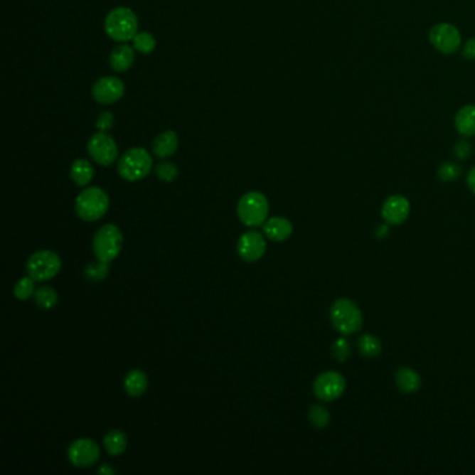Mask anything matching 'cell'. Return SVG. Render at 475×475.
<instances>
[{"label":"cell","mask_w":475,"mask_h":475,"mask_svg":"<svg viewBox=\"0 0 475 475\" xmlns=\"http://www.w3.org/2000/svg\"><path fill=\"white\" fill-rule=\"evenodd\" d=\"M105 31L116 42H129L138 33V17L129 7H116L105 18Z\"/></svg>","instance_id":"6da1fadb"},{"label":"cell","mask_w":475,"mask_h":475,"mask_svg":"<svg viewBox=\"0 0 475 475\" xmlns=\"http://www.w3.org/2000/svg\"><path fill=\"white\" fill-rule=\"evenodd\" d=\"M333 328L343 336L357 333L363 326V312L350 299H338L329 311Z\"/></svg>","instance_id":"7a4b0ae2"},{"label":"cell","mask_w":475,"mask_h":475,"mask_svg":"<svg viewBox=\"0 0 475 475\" xmlns=\"http://www.w3.org/2000/svg\"><path fill=\"white\" fill-rule=\"evenodd\" d=\"M109 209V197L100 187H90L81 191L75 200V213L84 222H97Z\"/></svg>","instance_id":"3957f363"},{"label":"cell","mask_w":475,"mask_h":475,"mask_svg":"<svg viewBox=\"0 0 475 475\" xmlns=\"http://www.w3.org/2000/svg\"><path fill=\"white\" fill-rule=\"evenodd\" d=\"M154 166V159L151 154L141 148L134 146L123 154L119 161V174L127 181H138L146 177Z\"/></svg>","instance_id":"277c9868"},{"label":"cell","mask_w":475,"mask_h":475,"mask_svg":"<svg viewBox=\"0 0 475 475\" xmlns=\"http://www.w3.org/2000/svg\"><path fill=\"white\" fill-rule=\"evenodd\" d=\"M240 220L250 228H257L265 223L269 213L268 198L258 191L244 194L238 205Z\"/></svg>","instance_id":"5b68a950"},{"label":"cell","mask_w":475,"mask_h":475,"mask_svg":"<svg viewBox=\"0 0 475 475\" xmlns=\"http://www.w3.org/2000/svg\"><path fill=\"white\" fill-rule=\"evenodd\" d=\"M122 247H123L122 230L112 223L103 225L97 232L92 241L94 254L103 262H112L113 260H116L122 251Z\"/></svg>","instance_id":"8992f818"},{"label":"cell","mask_w":475,"mask_h":475,"mask_svg":"<svg viewBox=\"0 0 475 475\" xmlns=\"http://www.w3.org/2000/svg\"><path fill=\"white\" fill-rule=\"evenodd\" d=\"M62 269L60 257L50 250L34 252L27 261V272L35 282H46L53 279Z\"/></svg>","instance_id":"52a82bcc"},{"label":"cell","mask_w":475,"mask_h":475,"mask_svg":"<svg viewBox=\"0 0 475 475\" xmlns=\"http://www.w3.org/2000/svg\"><path fill=\"white\" fill-rule=\"evenodd\" d=\"M312 390L316 399L322 402H335L346 390V379L338 371H325L315 378Z\"/></svg>","instance_id":"ba28073f"},{"label":"cell","mask_w":475,"mask_h":475,"mask_svg":"<svg viewBox=\"0 0 475 475\" xmlns=\"http://www.w3.org/2000/svg\"><path fill=\"white\" fill-rule=\"evenodd\" d=\"M88 154L101 166H110L119 156L116 141L107 133L98 132L88 141Z\"/></svg>","instance_id":"9c48e42d"},{"label":"cell","mask_w":475,"mask_h":475,"mask_svg":"<svg viewBox=\"0 0 475 475\" xmlns=\"http://www.w3.org/2000/svg\"><path fill=\"white\" fill-rule=\"evenodd\" d=\"M68 460L74 467L87 469L94 466L101 456L100 446L92 439H77L70 444L68 450Z\"/></svg>","instance_id":"30bf717a"},{"label":"cell","mask_w":475,"mask_h":475,"mask_svg":"<svg viewBox=\"0 0 475 475\" xmlns=\"http://www.w3.org/2000/svg\"><path fill=\"white\" fill-rule=\"evenodd\" d=\"M429 41L437 50L444 55L454 53L461 46V35L454 26L449 23H441L432 27Z\"/></svg>","instance_id":"8fae6325"},{"label":"cell","mask_w":475,"mask_h":475,"mask_svg":"<svg viewBox=\"0 0 475 475\" xmlns=\"http://www.w3.org/2000/svg\"><path fill=\"white\" fill-rule=\"evenodd\" d=\"M126 87L117 77L107 75L100 78L92 87V97L98 103L110 105L117 102L124 95Z\"/></svg>","instance_id":"7c38bea8"},{"label":"cell","mask_w":475,"mask_h":475,"mask_svg":"<svg viewBox=\"0 0 475 475\" xmlns=\"http://www.w3.org/2000/svg\"><path fill=\"white\" fill-rule=\"evenodd\" d=\"M267 251V241L258 232H247L238 238V252L245 262L260 261Z\"/></svg>","instance_id":"4fadbf2b"},{"label":"cell","mask_w":475,"mask_h":475,"mask_svg":"<svg viewBox=\"0 0 475 475\" xmlns=\"http://www.w3.org/2000/svg\"><path fill=\"white\" fill-rule=\"evenodd\" d=\"M410 201L403 196H390L380 209V215L389 225H402L405 223L410 216Z\"/></svg>","instance_id":"5bb4252c"},{"label":"cell","mask_w":475,"mask_h":475,"mask_svg":"<svg viewBox=\"0 0 475 475\" xmlns=\"http://www.w3.org/2000/svg\"><path fill=\"white\" fill-rule=\"evenodd\" d=\"M264 233L272 241H286L293 235V225L283 216H274L264 225Z\"/></svg>","instance_id":"9a60e30c"},{"label":"cell","mask_w":475,"mask_h":475,"mask_svg":"<svg viewBox=\"0 0 475 475\" xmlns=\"http://www.w3.org/2000/svg\"><path fill=\"white\" fill-rule=\"evenodd\" d=\"M134 59H136L134 48L127 45V43H122L110 52L109 63H110L113 70H116L119 73H124L133 66Z\"/></svg>","instance_id":"2e32d148"},{"label":"cell","mask_w":475,"mask_h":475,"mask_svg":"<svg viewBox=\"0 0 475 475\" xmlns=\"http://www.w3.org/2000/svg\"><path fill=\"white\" fill-rule=\"evenodd\" d=\"M396 385L400 392L406 395H412L421 389V376L412 368L402 367L395 375Z\"/></svg>","instance_id":"e0dca14e"},{"label":"cell","mask_w":475,"mask_h":475,"mask_svg":"<svg viewBox=\"0 0 475 475\" xmlns=\"http://www.w3.org/2000/svg\"><path fill=\"white\" fill-rule=\"evenodd\" d=\"M177 148H178V137L173 130H166L161 133L155 138L152 146L154 154L161 159L171 156L177 151Z\"/></svg>","instance_id":"ac0fdd59"},{"label":"cell","mask_w":475,"mask_h":475,"mask_svg":"<svg viewBox=\"0 0 475 475\" xmlns=\"http://www.w3.org/2000/svg\"><path fill=\"white\" fill-rule=\"evenodd\" d=\"M454 126H456V130L459 132V134H461V136H475L474 105H466L456 113Z\"/></svg>","instance_id":"d6986e66"},{"label":"cell","mask_w":475,"mask_h":475,"mask_svg":"<svg viewBox=\"0 0 475 475\" xmlns=\"http://www.w3.org/2000/svg\"><path fill=\"white\" fill-rule=\"evenodd\" d=\"M123 386H124V390L127 392L129 396L139 397L148 389V378H146L145 373L141 371V370H132L130 373L126 375Z\"/></svg>","instance_id":"ffe728a7"},{"label":"cell","mask_w":475,"mask_h":475,"mask_svg":"<svg viewBox=\"0 0 475 475\" xmlns=\"http://www.w3.org/2000/svg\"><path fill=\"white\" fill-rule=\"evenodd\" d=\"M70 176L77 186H87L94 177V168L87 159H77L70 168Z\"/></svg>","instance_id":"44dd1931"},{"label":"cell","mask_w":475,"mask_h":475,"mask_svg":"<svg viewBox=\"0 0 475 475\" xmlns=\"http://www.w3.org/2000/svg\"><path fill=\"white\" fill-rule=\"evenodd\" d=\"M103 446L110 456H120L127 449V438L122 431L113 429L109 431L103 438Z\"/></svg>","instance_id":"7402d4cb"},{"label":"cell","mask_w":475,"mask_h":475,"mask_svg":"<svg viewBox=\"0 0 475 475\" xmlns=\"http://www.w3.org/2000/svg\"><path fill=\"white\" fill-rule=\"evenodd\" d=\"M358 351L367 358H375L382 353V343L376 336L365 333L358 339Z\"/></svg>","instance_id":"603a6c76"},{"label":"cell","mask_w":475,"mask_h":475,"mask_svg":"<svg viewBox=\"0 0 475 475\" xmlns=\"http://www.w3.org/2000/svg\"><path fill=\"white\" fill-rule=\"evenodd\" d=\"M35 303L41 306L42 309H52L55 308L58 301H59V296L58 292L49 286H41L35 290L34 293Z\"/></svg>","instance_id":"cb8c5ba5"},{"label":"cell","mask_w":475,"mask_h":475,"mask_svg":"<svg viewBox=\"0 0 475 475\" xmlns=\"http://www.w3.org/2000/svg\"><path fill=\"white\" fill-rule=\"evenodd\" d=\"M308 420H309V422H311L312 427H315L318 429H324L331 422V412L326 408L324 407V406L315 405V406L309 408Z\"/></svg>","instance_id":"d4e9b609"},{"label":"cell","mask_w":475,"mask_h":475,"mask_svg":"<svg viewBox=\"0 0 475 475\" xmlns=\"http://www.w3.org/2000/svg\"><path fill=\"white\" fill-rule=\"evenodd\" d=\"M155 46H156V41L154 35L148 31L137 33L136 36L133 38V48L142 55H149L151 52H154Z\"/></svg>","instance_id":"484cf974"},{"label":"cell","mask_w":475,"mask_h":475,"mask_svg":"<svg viewBox=\"0 0 475 475\" xmlns=\"http://www.w3.org/2000/svg\"><path fill=\"white\" fill-rule=\"evenodd\" d=\"M35 280L31 276L27 277H21L13 289L14 297L20 301H27L33 294L35 293Z\"/></svg>","instance_id":"4316f807"},{"label":"cell","mask_w":475,"mask_h":475,"mask_svg":"<svg viewBox=\"0 0 475 475\" xmlns=\"http://www.w3.org/2000/svg\"><path fill=\"white\" fill-rule=\"evenodd\" d=\"M107 264L109 262H103V261L98 260V262H92V264L87 265V268L84 271L85 277L91 282H101L109 273V265Z\"/></svg>","instance_id":"83f0119b"},{"label":"cell","mask_w":475,"mask_h":475,"mask_svg":"<svg viewBox=\"0 0 475 475\" xmlns=\"http://www.w3.org/2000/svg\"><path fill=\"white\" fill-rule=\"evenodd\" d=\"M155 173H156L159 180L165 181V183H171L178 176V169L171 162H161L159 165H156Z\"/></svg>","instance_id":"f1b7e54d"},{"label":"cell","mask_w":475,"mask_h":475,"mask_svg":"<svg viewBox=\"0 0 475 475\" xmlns=\"http://www.w3.org/2000/svg\"><path fill=\"white\" fill-rule=\"evenodd\" d=\"M461 174V169L459 165L453 162H443L438 168V176L442 181H456Z\"/></svg>","instance_id":"f546056e"},{"label":"cell","mask_w":475,"mask_h":475,"mask_svg":"<svg viewBox=\"0 0 475 475\" xmlns=\"http://www.w3.org/2000/svg\"><path fill=\"white\" fill-rule=\"evenodd\" d=\"M332 353H333L335 358L340 363L347 361L348 357L351 356V346H350L348 340L346 338H339V339L335 340V343L332 346Z\"/></svg>","instance_id":"4dcf8cb0"},{"label":"cell","mask_w":475,"mask_h":475,"mask_svg":"<svg viewBox=\"0 0 475 475\" xmlns=\"http://www.w3.org/2000/svg\"><path fill=\"white\" fill-rule=\"evenodd\" d=\"M471 152H473V149H471V144H470L469 141H466V139L459 141V142L454 145V149H453L454 156H456L457 159H460V161H466V159H469L470 155H471Z\"/></svg>","instance_id":"1f68e13d"},{"label":"cell","mask_w":475,"mask_h":475,"mask_svg":"<svg viewBox=\"0 0 475 475\" xmlns=\"http://www.w3.org/2000/svg\"><path fill=\"white\" fill-rule=\"evenodd\" d=\"M114 123V117L110 112H103L97 119V129L103 133H107Z\"/></svg>","instance_id":"d6a6232c"},{"label":"cell","mask_w":475,"mask_h":475,"mask_svg":"<svg viewBox=\"0 0 475 475\" xmlns=\"http://www.w3.org/2000/svg\"><path fill=\"white\" fill-rule=\"evenodd\" d=\"M463 56L469 60H475V38L469 39L463 46Z\"/></svg>","instance_id":"836d02e7"},{"label":"cell","mask_w":475,"mask_h":475,"mask_svg":"<svg viewBox=\"0 0 475 475\" xmlns=\"http://www.w3.org/2000/svg\"><path fill=\"white\" fill-rule=\"evenodd\" d=\"M389 223L388 225H380V226H378V229L375 230V236H376V238L378 240H385V238H388L389 236Z\"/></svg>","instance_id":"e575fe53"},{"label":"cell","mask_w":475,"mask_h":475,"mask_svg":"<svg viewBox=\"0 0 475 475\" xmlns=\"http://www.w3.org/2000/svg\"><path fill=\"white\" fill-rule=\"evenodd\" d=\"M467 184H469L470 190L475 194V166L467 174Z\"/></svg>","instance_id":"d590c367"},{"label":"cell","mask_w":475,"mask_h":475,"mask_svg":"<svg viewBox=\"0 0 475 475\" xmlns=\"http://www.w3.org/2000/svg\"><path fill=\"white\" fill-rule=\"evenodd\" d=\"M98 473H100V474H114L116 471H114L112 467H109V466L105 464V466L98 469Z\"/></svg>","instance_id":"8d00e7d4"}]
</instances>
